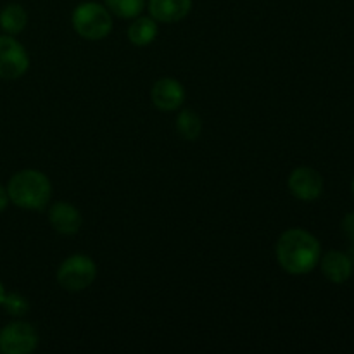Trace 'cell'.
<instances>
[{"instance_id":"cell-10","label":"cell","mask_w":354,"mask_h":354,"mask_svg":"<svg viewBox=\"0 0 354 354\" xmlns=\"http://www.w3.org/2000/svg\"><path fill=\"white\" fill-rule=\"evenodd\" d=\"M192 0H149V12L159 23H176L187 17Z\"/></svg>"},{"instance_id":"cell-17","label":"cell","mask_w":354,"mask_h":354,"mask_svg":"<svg viewBox=\"0 0 354 354\" xmlns=\"http://www.w3.org/2000/svg\"><path fill=\"white\" fill-rule=\"evenodd\" d=\"M342 232H344V235L349 241L354 242V213H349L344 216V220H342Z\"/></svg>"},{"instance_id":"cell-8","label":"cell","mask_w":354,"mask_h":354,"mask_svg":"<svg viewBox=\"0 0 354 354\" xmlns=\"http://www.w3.org/2000/svg\"><path fill=\"white\" fill-rule=\"evenodd\" d=\"M151 99L159 111H176L185 102V88L173 78H161L154 83Z\"/></svg>"},{"instance_id":"cell-14","label":"cell","mask_w":354,"mask_h":354,"mask_svg":"<svg viewBox=\"0 0 354 354\" xmlns=\"http://www.w3.org/2000/svg\"><path fill=\"white\" fill-rule=\"evenodd\" d=\"M176 130L182 135L185 140H196L201 135V130H203V121H201V116L194 111L187 109L182 111L176 118Z\"/></svg>"},{"instance_id":"cell-4","label":"cell","mask_w":354,"mask_h":354,"mask_svg":"<svg viewBox=\"0 0 354 354\" xmlns=\"http://www.w3.org/2000/svg\"><path fill=\"white\" fill-rule=\"evenodd\" d=\"M97 275V266L92 258L85 254H75L66 259L57 270V282L62 289L78 292L92 286Z\"/></svg>"},{"instance_id":"cell-6","label":"cell","mask_w":354,"mask_h":354,"mask_svg":"<svg viewBox=\"0 0 354 354\" xmlns=\"http://www.w3.org/2000/svg\"><path fill=\"white\" fill-rule=\"evenodd\" d=\"M30 57L23 45L12 37H0V78L17 80L28 71Z\"/></svg>"},{"instance_id":"cell-21","label":"cell","mask_w":354,"mask_h":354,"mask_svg":"<svg viewBox=\"0 0 354 354\" xmlns=\"http://www.w3.org/2000/svg\"><path fill=\"white\" fill-rule=\"evenodd\" d=\"M353 192H354V182H353Z\"/></svg>"},{"instance_id":"cell-19","label":"cell","mask_w":354,"mask_h":354,"mask_svg":"<svg viewBox=\"0 0 354 354\" xmlns=\"http://www.w3.org/2000/svg\"><path fill=\"white\" fill-rule=\"evenodd\" d=\"M3 299H6V290H3L2 282H0V304L3 303Z\"/></svg>"},{"instance_id":"cell-20","label":"cell","mask_w":354,"mask_h":354,"mask_svg":"<svg viewBox=\"0 0 354 354\" xmlns=\"http://www.w3.org/2000/svg\"><path fill=\"white\" fill-rule=\"evenodd\" d=\"M353 259H354V249H353Z\"/></svg>"},{"instance_id":"cell-12","label":"cell","mask_w":354,"mask_h":354,"mask_svg":"<svg viewBox=\"0 0 354 354\" xmlns=\"http://www.w3.org/2000/svg\"><path fill=\"white\" fill-rule=\"evenodd\" d=\"M156 37H158V23L154 17H138L128 30V38L137 47H145V45L152 44Z\"/></svg>"},{"instance_id":"cell-7","label":"cell","mask_w":354,"mask_h":354,"mask_svg":"<svg viewBox=\"0 0 354 354\" xmlns=\"http://www.w3.org/2000/svg\"><path fill=\"white\" fill-rule=\"evenodd\" d=\"M289 189L301 201H315L324 192V178L313 168H297L289 176Z\"/></svg>"},{"instance_id":"cell-16","label":"cell","mask_w":354,"mask_h":354,"mask_svg":"<svg viewBox=\"0 0 354 354\" xmlns=\"http://www.w3.org/2000/svg\"><path fill=\"white\" fill-rule=\"evenodd\" d=\"M2 304L6 306L7 313L14 315V317H21V315L26 313L28 308H30L26 297L19 296V294H10V296H6V299H3Z\"/></svg>"},{"instance_id":"cell-15","label":"cell","mask_w":354,"mask_h":354,"mask_svg":"<svg viewBox=\"0 0 354 354\" xmlns=\"http://www.w3.org/2000/svg\"><path fill=\"white\" fill-rule=\"evenodd\" d=\"M106 3L116 16L124 19L137 17L145 7V0H106Z\"/></svg>"},{"instance_id":"cell-1","label":"cell","mask_w":354,"mask_h":354,"mask_svg":"<svg viewBox=\"0 0 354 354\" xmlns=\"http://www.w3.org/2000/svg\"><path fill=\"white\" fill-rule=\"evenodd\" d=\"M277 259L290 275L310 273L320 261V242L301 228L287 230L277 242Z\"/></svg>"},{"instance_id":"cell-3","label":"cell","mask_w":354,"mask_h":354,"mask_svg":"<svg viewBox=\"0 0 354 354\" xmlns=\"http://www.w3.org/2000/svg\"><path fill=\"white\" fill-rule=\"evenodd\" d=\"M75 31L85 40H102L113 30L109 10L95 2L80 3L73 12Z\"/></svg>"},{"instance_id":"cell-11","label":"cell","mask_w":354,"mask_h":354,"mask_svg":"<svg viewBox=\"0 0 354 354\" xmlns=\"http://www.w3.org/2000/svg\"><path fill=\"white\" fill-rule=\"evenodd\" d=\"M322 272L330 282L344 283L353 273V259L339 251H328L322 258Z\"/></svg>"},{"instance_id":"cell-2","label":"cell","mask_w":354,"mask_h":354,"mask_svg":"<svg viewBox=\"0 0 354 354\" xmlns=\"http://www.w3.org/2000/svg\"><path fill=\"white\" fill-rule=\"evenodd\" d=\"M7 196L23 209H44L52 196L50 180L37 169H23L9 180Z\"/></svg>"},{"instance_id":"cell-9","label":"cell","mask_w":354,"mask_h":354,"mask_svg":"<svg viewBox=\"0 0 354 354\" xmlns=\"http://www.w3.org/2000/svg\"><path fill=\"white\" fill-rule=\"evenodd\" d=\"M48 221L62 235H75L82 227V214L68 203H55L48 211Z\"/></svg>"},{"instance_id":"cell-18","label":"cell","mask_w":354,"mask_h":354,"mask_svg":"<svg viewBox=\"0 0 354 354\" xmlns=\"http://www.w3.org/2000/svg\"><path fill=\"white\" fill-rule=\"evenodd\" d=\"M7 204H9V196H7V190L0 185V213L6 209Z\"/></svg>"},{"instance_id":"cell-5","label":"cell","mask_w":354,"mask_h":354,"mask_svg":"<svg viewBox=\"0 0 354 354\" xmlns=\"http://www.w3.org/2000/svg\"><path fill=\"white\" fill-rule=\"evenodd\" d=\"M37 344V332L26 322H14L0 330V353L3 354H30Z\"/></svg>"},{"instance_id":"cell-13","label":"cell","mask_w":354,"mask_h":354,"mask_svg":"<svg viewBox=\"0 0 354 354\" xmlns=\"http://www.w3.org/2000/svg\"><path fill=\"white\" fill-rule=\"evenodd\" d=\"M28 23V14L19 3H9L0 12V28L9 35H17L24 30Z\"/></svg>"}]
</instances>
